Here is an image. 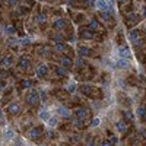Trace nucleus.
<instances>
[{"mask_svg": "<svg viewBox=\"0 0 146 146\" xmlns=\"http://www.w3.org/2000/svg\"><path fill=\"white\" fill-rule=\"evenodd\" d=\"M91 28H94V29H99V23H98L97 21H92V22H91Z\"/></svg>", "mask_w": 146, "mask_h": 146, "instance_id": "obj_22", "label": "nucleus"}, {"mask_svg": "<svg viewBox=\"0 0 146 146\" xmlns=\"http://www.w3.org/2000/svg\"><path fill=\"white\" fill-rule=\"evenodd\" d=\"M62 64H63V67H66V69H69V67H72V64H73V62H72L70 59H67V57H64V59H62Z\"/></svg>", "mask_w": 146, "mask_h": 146, "instance_id": "obj_14", "label": "nucleus"}, {"mask_svg": "<svg viewBox=\"0 0 146 146\" xmlns=\"http://www.w3.org/2000/svg\"><path fill=\"white\" fill-rule=\"evenodd\" d=\"M37 21H38L40 23H44V22H45V16H44V15H40V16L37 18Z\"/></svg>", "mask_w": 146, "mask_h": 146, "instance_id": "obj_24", "label": "nucleus"}, {"mask_svg": "<svg viewBox=\"0 0 146 146\" xmlns=\"http://www.w3.org/2000/svg\"><path fill=\"white\" fill-rule=\"evenodd\" d=\"M76 115H78V118H81V120H85V118L88 117V111H86V110H78Z\"/></svg>", "mask_w": 146, "mask_h": 146, "instance_id": "obj_15", "label": "nucleus"}, {"mask_svg": "<svg viewBox=\"0 0 146 146\" xmlns=\"http://www.w3.org/2000/svg\"><path fill=\"white\" fill-rule=\"evenodd\" d=\"M137 114H139V117H145V114H146V108L145 107H139V110H137Z\"/></svg>", "mask_w": 146, "mask_h": 146, "instance_id": "obj_20", "label": "nucleus"}, {"mask_svg": "<svg viewBox=\"0 0 146 146\" xmlns=\"http://www.w3.org/2000/svg\"><path fill=\"white\" fill-rule=\"evenodd\" d=\"M13 136H15V133H13L12 130H9V131L6 133V139H13Z\"/></svg>", "mask_w": 146, "mask_h": 146, "instance_id": "obj_23", "label": "nucleus"}, {"mask_svg": "<svg viewBox=\"0 0 146 146\" xmlns=\"http://www.w3.org/2000/svg\"><path fill=\"white\" fill-rule=\"evenodd\" d=\"M66 72H67V69H66V67H57V69H56V73H57V76H60V78H63V76H64Z\"/></svg>", "mask_w": 146, "mask_h": 146, "instance_id": "obj_16", "label": "nucleus"}, {"mask_svg": "<svg viewBox=\"0 0 146 146\" xmlns=\"http://www.w3.org/2000/svg\"><path fill=\"white\" fill-rule=\"evenodd\" d=\"M130 40L131 41H137L139 40V32L134 29V31H131V34H130Z\"/></svg>", "mask_w": 146, "mask_h": 146, "instance_id": "obj_17", "label": "nucleus"}, {"mask_svg": "<svg viewBox=\"0 0 146 146\" xmlns=\"http://www.w3.org/2000/svg\"><path fill=\"white\" fill-rule=\"evenodd\" d=\"M1 64L6 66V67H10V66L13 64V60H12V57H4V59L1 60Z\"/></svg>", "mask_w": 146, "mask_h": 146, "instance_id": "obj_13", "label": "nucleus"}, {"mask_svg": "<svg viewBox=\"0 0 146 146\" xmlns=\"http://www.w3.org/2000/svg\"><path fill=\"white\" fill-rule=\"evenodd\" d=\"M91 53H92V50L88 48V47H81V48H79V54H81V56H85V57H86V56H91Z\"/></svg>", "mask_w": 146, "mask_h": 146, "instance_id": "obj_10", "label": "nucleus"}, {"mask_svg": "<svg viewBox=\"0 0 146 146\" xmlns=\"http://www.w3.org/2000/svg\"><path fill=\"white\" fill-rule=\"evenodd\" d=\"M117 142H118L117 137H111V143H117Z\"/></svg>", "mask_w": 146, "mask_h": 146, "instance_id": "obj_33", "label": "nucleus"}, {"mask_svg": "<svg viewBox=\"0 0 146 146\" xmlns=\"http://www.w3.org/2000/svg\"><path fill=\"white\" fill-rule=\"evenodd\" d=\"M143 15H145V18H146V7L143 9Z\"/></svg>", "mask_w": 146, "mask_h": 146, "instance_id": "obj_36", "label": "nucleus"}, {"mask_svg": "<svg viewBox=\"0 0 146 146\" xmlns=\"http://www.w3.org/2000/svg\"><path fill=\"white\" fill-rule=\"evenodd\" d=\"M66 25H67V23H66L64 19H59V21L54 22V29H57V31H59V29H64Z\"/></svg>", "mask_w": 146, "mask_h": 146, "instance_id": "obj_5", "label": "nucleus"}, {"mask_svg": "<svg viewBox=\"0 0 146 146\" xmlns=\"http://www.w3.org/2000/svg\"><path fill=\"white\" fill-rule=\"evenodd\" d=\"M0 73H1V76H3V78H7V73H6L4 70H0Z\"/></svg>", "mask_w": 146, "mask_h": 146, "instance_id": "obj_32", "label": "nucleus"}, {"mask_svg": "<svg viewBox=\"0 0 146 146\" xmlns=\"http://www.w3.org/2000/svg\"><path fill=\"white\" fill-rule=\"evenodd\" d=\"M6 32H7V34H13V32H15L13 26H7V28H6Z\"/></svg>", "mask_w": 146, "mask_h": 146, "instance_id": "obj_29", "label": "nucleus"}, {"mask_svg": "<svg viewBox=\"0 0 146 146\" xmlns=\"http://www.w3.org/2000/svg\"><path fill=\"white\" fill-rule=\"evenodd\" d=\"M29 66H31V60H29L28 57H22V59L19 60V67H21V69L26 70V69H28Z\"/></svg>", "mask_w": 146, "mask_h": 146, "instance_id": "obj_4", "label": "nucleus"}, {"mask_svg": "<svg viewBox=\"0 0 146 146\" xmlns=\"http://www.w3.org/2000/svg\"><path fill=\"white\" fill-rule=\"evenodd\" d=\"M91 124H92V126H94V127H97L98 124H99V118H94V120H92V123H91Z\"/></svg>", "mask_w": 146, "mask_h": 146, "instance_id": "obj_26", "label": "nucleus"}, {"mask_svg": "<svg viewBox=\"0 0 146 146\" xmlns=\"http://www.w3.org/2000/svg\"><path fill=\"white\" fill-rule=\"evenodd\" d=\"M3 88H4V83H3V82H1V83H0V91H1V89H3Z\"/></svg>", "mask_w": 146, "mask_h": 146, "instance_id": "obj_35", "label": "nucleus"}, {"mask_svg": "<svg viewBox=\"0 0 146 146\" xmlns=\"http://www.w3.org/2000/svg\"><path fill=\"white\" fill-rule=\"evenodd\" d=\"M0 123H4V117H3V113L0 110Z\"/></svg>", "mask_w": 146, "mask_h": 146, "instance_id": "obj_31", "label": "nucleus"}, {"mask_svg": "<svg viewBox=\"0 0 146 146\" xmlns=\"http://www.w3.org/2000/svg\"><path fill=\"white\" fill-rule=\"evenodd\" d=\"M124 117H126V118H129V120H133V115H131V113H127V111H124Z\"/></svg>", "mask_w": 146, "mask_h": 146, "instance_id": "obj_28", "label": "nucleus"}, {"mask_svg": "<svg viewBox=\"0 0 146 146\" xmlns=\"http://www.w3.org/2000/svg\"><path fill=\"white\" fill-rule=\"evenodd\" d=\"M26 102H28L29 105H37V104L40 102V94L32 89V91L28 94V97H26Z\"/></svg>", "mask_w": 146, "mask_h": 146, "instance_id": "obj_1", "label": "nucleus"}, {"mask_svg": "<svg viewBox=\"0 0 146 146\" xmlns=\"http://www.w3.org/2000/svg\"><path fill=\"white\" fill-rule=\"evenodd\" d=\"M118 53H120V56H121L123 59H129V57H130L129 47H120V48H118Z\"/></svg>", "mask_w": 146, "mask_h": 146, "instance_id": "obj_6", "label": "nucleus"}, {"mask_svg": "<svg viewBox=\"0 0 146 146\" xmlns=\"http://www.w3.org/2000/svg\"><path fill=\"white\" fill-rule=\"evenodd\" d=\"M22 86H23V88H28V86H32V82H31V81H25L23 83H22Z\"/></svg>", "mask_w": 146, "mask_h": 146, "instance_id": "obj_25", "label": "nucleus"}, {"mask_svg": "<svg viewBox=\"0 0 146 146\" xmlns=\"http://www.w3.org/2000/svg\"><path fill=\"white\" fill-rule=\"evenodd\" d=\"M115 127H117V130H118L120 133H124V131L127 130V124H126L124 121H118V123L115 124Z\"/></svg>", "mask_w": 146, "mask_h": 146, "instance_id": "obj_9", "label": "nucleus"}, {"mask_svg": "<svg viewBox=\"0 0 146 146\" xmlns=\"http://www.w3.org/2000/svg\"><path fill=\"white\" fill-rule=\"evenodd\" d=\"M40 117H41V120H44V121H47L50 118V114H48V111H42V113L40 114Z\"/></svg>", "mask_w": 146, "mask_h": 146, "instance_id": "obj_19", "label": "nucleus"}, {"mask_svg": "<svg viewBox=\"0 0 146 146\" xmlns=\"http://www.w3.org/2000/svg\"><path fill=\"white\" fill-rule=\"evenodd\" d=\"M47 73H48V67L45 64H41L37 67V75L40 76V78H44V76H47Z\"/></svg>", "mask_w": 146, "mask_h": 146, "instance_id": "obj_3", "label": "nucleus"}, {"mask_svg": "<svg viewBox=\"0 0 146 146\" xmlns=\"http://www.w3.org/2000/svg\"><path fill=\"white\" fill-rule=\"evenodd\" d=\"M75 89H76V86H75V85H70V86L67 88V91H69L70 94H72V92H75Z\"/></svg>", "mask_w": 146, "mask_h": 146, "instance_id": "obj_30", "label": "nucleus"}, {"mask_svg": "<svg viewBox=\"0 0 146 146\" xmlns=\"http://www.w3.org/2000/svg\"><path fill=\"white\" fill-rule=\"evenodd\" d=\"M9 113L10 114H19L21 113V107H19V104H12V105H9Z\"/></svg>", "mask_w": 146, "mask_h": 146, "instance_id": "obj_8", "label": "nucleus"}, {"mask_svg": "<svg viewBox=\"0 0 146 146\" xmlns=\"http://www.w3.org/2000/svg\"><path fill=\"white\" fill-rule=\"evenodd\" d=\"M7 1H9V4H10V6H15V4H18L21 0H7Z\"/></svg>", "mask_w": 146, "mask_h": 146, "instance_id": "obj_27", "label": "nucleus"}, {"mask_svg": "<svg viewBox=\"0 0 146 146\" xmlns=\"http://www.w3.org/2000/svg\"><path fill=\"white\" fill-rule=\"evenodd\" d=\"M41 131L42 130L40 129V127H37V129H32L29 131V136H31V139H38L40 136H41Z\"/></svg>", "mask_w": 146, "mask_h": 146, "instance_id": "obj_7", "label": "nucleus"}, {"mask_svg": "<svg viewBox=\"0 0 146 146\" xmlns=\"http://www.w3.org/2000/svg\"><path fill=\"white\" fill-rule=\"evenodd\" d=\"M88 4H89V6H94V4H95V3H94V1H92V0H88Z\"/></svg>", "mask_w": 146, "mask_h": 146, "instance_id": "obj_34", "label": "nucleus"}, {"mask_svg": "<svg viewBox=\"0 0 146 146\" xmlns=\"http://www.w3.org/2000/svg\"><path fill=\"white\" fill-rule=\"evenodd\" d=\"M48 124L51 126V127L57 126V118H56V117H50V118H48Z\"/></svg>", "mask_w": 146, "mask_h": 146, "instance_id": "obj_21", "label": "nucleus"}, {"mask_svg": "<svg viewBox=\"0 0 146 146\" xmlns=\"http://www.w3.org/2000/svg\"><path fill=\"white\" fill-rule=\"evenodd\" d=\"M117 67H120V69H126V67H129V62H127L126 59H120V60L117 62Z\"/></svg>", "mask_w": 146, "mask_h": 146, "instance_id": "obj_11", "label": "nucleus"}, {"mask_svg": "<svg viewBox=\"0 0 146 146\" xmlns=\"http://www.w3.org/2000/svg\"><path fill=\"white\" fill-rule=\"evenodd\" d=\"M57 111H59V114H60V115H63V117H66V118H69V117L72 115V114H70V111H69V110H66V108H63V107H60Z\"/></svg>", "mask_w": 146, "mask_h": 146, "instance_id": "obj_12", "label": "nucleus"}, {"mask_svg": "<svg viewBox=\"0 0 146 146\" xmlns=\"http://www.w3.org/2000/svg\"><path fill=\"white\" fill-rule=\"evenodd\" d=\"M56 48L59 50V51H66V50H67V47H66L63 42H57V44H56Z\"/></svg>", "mask_w": 146, "mask_h": 146, "instance_id": "obj_18", "label": "nucleus"}, {"mask_svg": "<svg viewBox=\"0 0 146 146\" xmlns=\"http://www.w3.org/2000/svg\"><path fill=\"white\" fill-rule=\"evenodd\" d=\"M97 6L99 10H111V6H110V3L107 1V0H98L97 1Z\"/></svg>", "mask_w": 146, "mask_h": 146, "instance_id": "obj_2", "label": "nucleus"}, {"mask_svg": "<svg viewBox=\"0 0 146 146\" xmlns=\"http://www.w3.org/2000/svg\"><path fill=\"white\" fill-rule=\"evenodd\" d=\"M110 1H111V3H114V1H115V0H110Z\"/></svg>", "mask_w": 146, "mask_h": 146, "instance_id": "obj_37", "label": "nucleus"}]
</instances>
